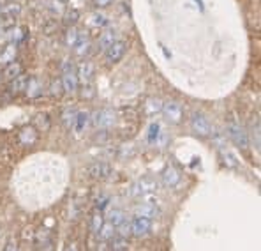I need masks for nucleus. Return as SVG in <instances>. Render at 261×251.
<instances>
[{
	"mask_svg": "<svg viewBox=\"0 0 261 251\" xmlns=\"http://www.w3.org/2000/svg\"><path fill=\"white\" fill-rule=\"evenodd\" d=\"M87 173H88V177L94 180H106L113 175V168H111L110 163L97 161V163L90 165V167L87 168Z\"/></svg>",
	"mask_w": 261,
	"mask_h": 251,
	"instance_id": "nucleus-5",
	"label": "nucleus"
},
{
	"mask_svg": "<svg viewBox=\"0 0 261 251\" xmlns=\"http://www.w3.org/2000/svg\"><path fill=\"white\" fill-rule=\"evenodd\" d=\"M18 136H20V142L23 145L30 147L34 145L37 142V129L32 126H25L20 129V133H18Z\"/></svg>",
	"mask_w": 261,
	"mask_h": 251,
	"instance_id": "nucleus-14",
	"label": "nucleus"
},
{
	"mask_svg": "<svg viewBox=\"0 0 261 251\" xmlns=\"http://www.w3.org/2000/svg\"><path fill=\"white\" fill-rule=\"evenodd\" d=\"M30 76L23 75L20 73L18 76H14L13 80H9V92L13 96H18V94H23L25 92V87H27V82H29Z\"/></svg>",
	"mask_w": 261,
	"mask_h": 251,
	"instance_id": "nucleus-13",
	"label": "nucleus"
},
{
	"mask_svg": "<svg viewBox=\"0 0 261 251\" xmlns=\"http://www.w3.org/2000/svg\"><path fill=\"white\" fill-rule=\"evenodd\" d=\"M150 229H152V221L148 218L136 216V218L130 221V232H133L134 237H145V235H148Z\"/></svg>",
	"mask_w": 261,
	"mask_h": 251,
	"instance_id": "nucleus-9",
	"label": "nucleus"
},
{
	"mask_svg": "<svg viewBox=\"0 0 261 251\" xmlns=\"http://www.w3.org/2000/svg\"><path fill=\"white\" fill-rule=\"evenodd\" d=\"M125 52H127V42L125 41H115L113 44L108 46L105 50V55H106V60L110 64H117L124 59Z\"/></svg>",
	"mask_w": 261,
	"mask_h": 251,
	"instance_id": "nucleus-7",
	"label": "nucleus"
},
{
	"mask_svg": "<svg viewBox=\"0 0 261 251\" xmlns=\"http://www.w3.org/2000/svg\"><path fill=\"white\" fill-rule=\"evenodd\" d=\"M49 96H53V98H62V96H64V87H62L60 78L53 80L51 85H49Z\"/></svg>",
	"mask_w": 261,
	"mask_h": 251,
	"instance_id": "nucleus-29",
	"label": "nucleus"
},
{
	"mask_svg": "<svg viewBox=\"0 0 261 251\" xmlns=\"http://www.w3.org/2000/svg\"><path fill=\"white\" fill-rule=\"evenodd\" d=\"M36 124L39 126V129H43V131H46L49 127V117L46 113H39L36 117Z\"/></svg>",
	"mask_w": 261,
	"mask_h": 251,
	"instance_id": "nucleus-33",
	"label": "nucleus"
},
{
	"mask_svg": "<svg viewBox=\"0 0 261 251\" xmlns=\"http://www.w3.org/2000/svg\"><path fill=\"white\" fill-rule=\"evenodd\" d=\"M95 96V88L94 85L90 83H82V98L83 99H92Z\"/></svg>",
	"mask_w": 261,
	"mask_h": 251,
	"instance_id": "nucleus-32",
	"label": "nucleus"
},
{
	"mask_svg": "<svg viewBox=\"0 0 261 251\" xmlns=\"http://www.w3.org/2000/svg\"><path fill=\"white\" fill-rule=\"evenodd\" d=\"M92 2H94V6H95V7L102 9V7H108L110 4L113 2V0H92Z\"/></svg>",
	"mask_w": 261,
	"mask_h": 251,
	"instance_id": "nucleus-38",
	"label": "nucleus"
},
{
	"mask_svg": "<svg viewBox=\"0 0 261 251\" xmlns=\"http://www.w3.org/2000/svg\"><path fill=\"white\" fill-rule=\"evenodd\" d=\"M88 122V113H85V111H78V115H76V121H74V126H72V129L76 131H83L85 129Z\"/></svg>",
	"mask_w": 261,
	"mask_h": 251,
	"instance_id": "nucleus-28",
	"label": "nucleus"
},
{
	"mask_svg": "<svg viewBox=\"0 0 261 251\" xmlns=\"http://www.w3.org/2000/svg\"><path fill=\"white\" fill-rule=\"evenodd\" d=\"M143 110L148 117H153V115L161 113V110H163V101H161L159 98H148L143 105Z\"/></svg>",
	"mask_w": 261,
	"mask_h": 251,
	"instance_id": "nucleus-17",
	"label": "nucleus"
},
{
	"mask_svg": "<svg viewBox=\"0 0 261 251\" xmlns=\"http://www.w3.org/2000/svg\"><path fill=\"white\" fill-rule=\"evenodd\" d=\"M226 129H228V136L231 138L233 144L239 145L240 149H247L249 147V134L245 133V129L240 126L239 121L229 119L228 124H226Z\"/></svg>",
	"mask_w": 261,
	"mask_h": 251,
	"instance_id": "nucleus-1",
	"label": "nucleus"
},
{
	"mask_svg": "<svg viewBox=\"0 0 261 251\" xmlns=\"http://www.w3.org/2000/svg\"><path fill=\"white\" fill-rule=\"evenodd\" d=\"M78 18H80V13L76 9H71L67 14H65V23L67 25H74L76 21H78Z\"/></svg>",
	"mask_w": 261,
	"mask_h": 251,
	"instance_id": "nucleus-36",
	"label": "nucleus"
},
{
	"mask_svg": "<svg viewBox=\"0 0 261 251\" xmlns=\"http://www.w3.org/2000/svg\"><path fill=\"white\" fill-rule=\"evenodd\" d=\"M20 73H23L21 64L16 62V60H11V62H7L6 67H4L2 76H4V80H7V82H9V80H13L14 76H18Z\"/></svg>",
	"mask_w": 261,
	"mask_h": 251,
	"instance_id": "nucleus-18",
	"label": "nucleus"
},
{
	"mask_svg": "<svg viewBox=\"0 0 261 251\" xmlns=\"http://www.w3.org/2000/svg\"><path fill=\"white\" fill-rule=\"evenodd\" d=\"M117 229H118V232H115V234H118L120 237H125V239H129L130 235H133V232H130V223L129 221H122L120 225H117Z\"/></svg>",
	"mask_w": 261,
	"mask_h": 251,
	"instance_id": "nucleus-31",
	"label": "nucleus"
},
{
	"mask_svg": "<svg viewBox=\"0 0 261 251\" xmlns=\"http://www.w3.org/2000/svg\"><path fill=\"white\" fill-rule=\"evenodd\" d=\"M76 115H78V111H76V110H65V111H64V115H62V122L65 124V127H67V129H71V127L74 126Z\"/></svg>",
	"mask_w": 261,
	"mask_h": 251,
	"instance_id": "nucleus-30",
	"label": "nucleus"
},
{
	"mask_svg": "<svg viewBox=\"0 0 261 251\" xmlns=\"http://www.w3.org/2000/svg\"><path fill=\"white\" fill-rule=\"evenodd\" d=\"M43 90H44L43 82H41L37 76H30L29 82H27V87H25V92H23V94H27L30 99H36V98H39V96H43Z\"/></svg>",
	"mask_w": 261,
	"mask_h": 251,
	"instance_id": "nucleus-11",
	"label": "nucleus"
},
{
	"mask_svg": "<svg viewBox=\"0 0 261 251\" xmlns=\"http://www.w3.org/2000/svg\"><path fill=\"white\" fill-rule=\"evenodd\" d=\"M221 156H222V163L226 165L228 168H237L239 167V157L231 152V150H221Z\"/></svg>",
	"mask_w": 261,
	"mask_h": 251,
	"instance_id": "nucleus-24",
	"label": "nucleus"
},
{
	"mask_svg": "<svg viewBox=\"0 0 261 251\" xmlns=\"http://www.w3.org/2000/svg\"><path fill=\"white\" fill-rule=\"evenodd\" d=\"M115 41H117V34H115V30H105V32L99 36L97 44H99V48H101V50H106L108 46L113 44Z\"/></svg>",
	"mask_w": 261,
	"mask_h": 251,
	"instance_id": "nucleus-20",
	"label": "nucleus"
},
{
	"mask_svg": "<svg viewBox=\"0 0 261 251\" xmlns=\"http://www.w3.org/2000/svg\"><path fill=\"white\" fill-rule=\"evenodd\" d=\"M134 214L136 216H141V218H155L157 214H159V209H157L153 203H140V206L134 207Z\"/></svg>",
	"mask_w": 261,
	"mask_h": 251,
	"instance_id": "nucleus-15",
	"label": "nucleus"
},
{
	"mask_svg": "<svg viewBox=\"0 0 261 251\" xmlns=\"http://www.w3.org/2000/svg\"><path fill=\"white\" fill-rule=\"evenodd\" d=\"M157 188H159V184H157L155 179H152V177H143V179H140L136 184H133V188H130V195L133 196L152 195V193L157 191Z\"/></svg>",
	"mask_w": 261,
	"mask_h": 251,
	"instance_id": "nucleus-4",
	"label": "nucleus"
},
{
	"mask_svg": "<svg viewBox=\"0 0 261 251\" xmlns=\"http://www.w3.org/2000/svg\"><path fill=\"white\" fill-rule=\"evenodd\" d=\"M95 235H97L99 241H101V242H108L110 239L115 235V226L111 225L110 221H108V223L105 221V223H102V226H101V229H99V232H97V234H95Z\"/></svg>",
	"mask_w": 261,
	"mask_h": 251,
	"instance_id": "nucleus-21",
	"label": "nucleus"
},
{
	"mask_svg": "<svg viewBox=\"0 0 261 251\" xmlns=\"http://www.w3.org/2000/svg\"><path fill=\"white\" fill-rule=\"evenodd\" d=\"M110 249H113V251H125V249H129V241L125 237H120V235H117V237H111L110 239Z\"/></svg>",
	"mask_w": 261,
	"mask_h": 251,
	"instance_id": "nucleus-22",
	"label": "nucleus"
},
{
	"mask_svg": "<svg viewBox=\"0 0 261 251\" xmlns=\"http://www.w3.org/2000/svg\"><path fill=\"white\" fill-rule=\"evenodd\" d=\"M94 64L92 62H82L76 69V76H78V83H90L94 78Z\"/></svg>",
	"mask_w": 261,
	"mask_h": 251,
	"instance_id": "nucleus-12",
	"label": "nucleus"
},
{
	"mask_svg": "<svg viewBox=\"0 0 261 251\" xmlns=\"http://www.w3.org/2000/svg\"><path fill=\"white\" fill-rule=\"evenodd\" d=\"M49 9L53 11V13H57V14H62L64 13V2L62 0H51V2H49Z\"/></svg>",
	"mask_w": 261,
	"mask_h": 251,
	"instance_id": "nucleus-35",
	"label": "nucleus"
},
{
	"mask_svg": "<svg viewBox=\"0 0 261 251\" xmlns=\"http://www.w3.org/2000/svg\"><path fill=\"white\" fill-rule=\"evenodd\" d=\"M163 180H164V184H166V186L175 188L176 184L180 182V172L175 167H166V168H164V172H163Z\"/></svg>",
	"mask_w": 261,
	"mask_h": 251,
	"instance_id": "nucleus-16",
	"label": "nucleus"
},
{
	"mask_svg": "<svg viewBox=\"0 0 261 251\" xmlns=\"http://www.w3.org/2000/svg\"><path fill=\"white\" fill-rule=\"evenodd\" d=\"M106 16H102V14H94L92 16V25L94 27H105L106 25Z\"/></svg>",
	"mask_w": 261,
	"mask_h": 251,
	"instance_id": "nucleus-37",
	"label": "nucleus"
},
{
	"mask_svg": "<svg viewBox=\"0 0 261 251\" xmlns=\"http://www.w3.org/2000/svg\"><path fill=\"white\" fill-rule=\"evenodd\" d=\"M161 111L164 113V117H166V121L170 122V124H180V122H182L184 110L176 101L163 103V110Z\"/></svg>",
	"mask_w": 261,
	"mask_h": 251,
	"instance_id": "nucleus-8",
	"label": "nucleus"
},
{
	"mask_svg": "<svg viewBox=\"0 0 261 251\" xmlns=\"http://www.w3.org/2000/svg\"><path fill=\"white\" fill-rule=\"evenodd\" d=\"M78 36H80V30L76 29L74 25H71V29L65 32V44H67L69 48H72V46H74V42L78 41Z\"/></svg>",
	"mask_w": 261,
	"mask_h": 251,
	"instance_id": "nucleus-27",
	"label": "nucleus"
},
{
	"mask_svg": "<svg viewBox=\"0 0 261 251\" xmlns=\"http://www.w3.org/2000/svg\"><path fill=\"white\" fill-rule=\"evenodd\" d=\"M191 127L198 136H210L212 134V124L203 113H193L191 117Z\"/></svg>",
	"mask_w": 261,
	"mask_h": 251,
	"instance_id": "nucleus-6",
	"label": "nucleus"
},
{
	"mask_svg": "<svg viewBox=\"0 0 261 251\" xmlns=\"http://www.w3.org/2000/svg\"><path fill=\"white\" fill-rule=\"evenodd\" d=\"M62 87H64V94H72V92L78 88V76H76V69L72 67L71 62H64L62 65Z\"/></svg>",
	"mask_w": 261,
	"mask_h": 251,
	"instance_id": "nucleus-3",
	"label": "nucleus"
},
{
	"mask_svg": "<svg viewBox=\"0 0 261 251\" xmlns=\"http://www.w3.org/2000/svg\"><path fill=\"white\" fill-rule=\"evenodd\" d=\"M102 223H105V218H102V212L99 211V209H95V211L90 214V218H88V229H90L92 234H97L99 229L102 226Z\"/></svg>",
	"mask_w": 261,
	"mask_h": 251,
	"instance_id": "nucleus-19",
	"label": "nucleus"
},
{
	"mask_svg": "<svg viewBox=\"0 0 261 251\" xmlns=\"http://www.w3.org/2000/svg\"><path fill=\"white\" fill-rule=\"evenodd\" d=\"M94 126L97 129H105L108 131L111 129L115 124H117V113H115L111 108H102V110H97L94 113V119H92Z\"/></svg>",
	"mask_w": 261,
	"mask_h": 251,
	"instance_id": "nucleus-2",
	"label": "nucleus"
},
{
	"mask_svg": "<svg viewBox=\"0 0 261 251\" xmlns=\"http://www.w3.org/2000/svg\"><path fill=\"white\" fill-rule=\"evenodd\" d=\"M159 131H161L159 124H152L150 126V129H148V144H155L157 136H159Z\"/></svg>",
	"mask_w": 261,
	"mask_h": 251,
	"instance_id": "nucleus-34",
	"label": "nucleus"
},
{
	"mask_svg": "<svg viewBox=\"0 0 261 251\" xmlns=\"http://www.w3.org/2000/svg\"><path fill=\"white\" fill-rule=\"evenodd\" d=\"M21 11V7L18 4H6V6H0V14H4L9 20H14V16H18Z\"/></svg>",
	"mask_w": 261,
	"mask_h": 251,
	"instance_id": "nucleus-23",
	"label": "nucleus"
},
{
	"mask_svg": "<svg viewBox=\"0 0 261 251\" xmlns=\"http://www.w3.org/2000/svg\"><path fill=\"white\" fill-rule=\"evenodd\" d=\"M72 48H74V55L78 57V59H85L88 53L92 52V41H90V37H88V34L80 32L78 41L74 42Z\"/></svg>",
	"mask_w": 261,
	"mask_h": 251,
	"instance_id": "nucleus-10",
	"label": "nucleus"
},
{
	"mask_svg": "<svg viewBox=\"0 0 261 251\" xmlns=\"http://www.w3.org/2000/svg\"><path fill=\"white\" fill-rule=\"evenodd\" d=\"M125 219V212L124 211H120V209H113L108 214V221L111 223L113 226H117V225H120L122 221Z\"/></svg>",
	"mask_w": 261,
	"mask_h": 251,
	"instance_id": "nucleus-26",
	"label": "nucleus"
},
{
	"mask_svg": "<svg viewBox=\"0 0 261 251\" xmlns=\"http://www.w3.org/2000/svg\"><path fill=\"white\" fill-rule=\"evenodd\" d=\"M16 57V44H9L7 48H4V52L0 53V64H7L11 60H14Z\"/></svg>",
	"mask_w": 261,
	"mask_h": 251,
	"instance_id": "nucleus-25",
	"label": "nucleus"
}]
</instances>
